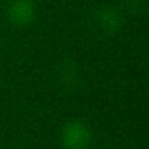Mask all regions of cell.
Segmentation results:
<instances>
[{
  "instance_id": "1",
  "label": "cell",
  "mask_w": 149,
  "mask_h": 149,
  "mask_svg": "<svg viewBox=\"0 0 149 149\" xmlns=\"http://www.w3.org/2000/svg\"><path fill=\"white\" fill-rule=\"evenodd\" d=\"M91 141L88 127L80 120L68 122L61 130V144L66 149H85Z\"/></svg>"
},
{
  "instance_id": "2",
  "label": "cell",
  "mask_w": 149,
  "mask_h": 149,
  "mask_svg": "<svg viewBox=\"0 0 149 149\" xmlns=\"http://www.w3.org/2000/svg\"><path fill=\"white\" fill-rule=\"evenodd\" d=\"M7 16L18 27L29 26L36 18V3L32 0H11L7 8Z\"/></svg>"
},
{
  "instance_id": "3",
  "label": "cell",
  "mask_w": 149,
  "mask_h": 149,
  "mask_svg": "<svg viewBox=\"0 0 149 149\" xmlns=\"http://www.w3.org/2000/svg\"><path fill=\"white\" fill-rule=\"evenodd\" d=\"M96 21L100 24V27L107 34H114L120 29L122 26V16L119 15V11L114 10L111 7H103L96 11Z\"/></svg>"
}]
</instances>
